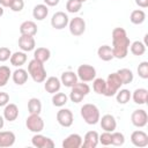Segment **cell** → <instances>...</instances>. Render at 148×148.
Masks as SVG:
<instances>
[{
    "instance_id": "6da1fadb",
    "label": "cell",
    "mask_w": 148,
    "mask_h": 148,
    "mask_svg": "<svg viewBox=\"0 0 148 148\" xmlns=\"http://www.w3.org/2000/svg\"><path fill=\"white\" fill-rule=\"evenodd\" d=\"M111 36H112V51L114 58L124 59L128 53V47L131 44L126 30L124 28L117 27L112 30Z\"/></svg>"
},
{
    "instance_id": "7a4b0ae2",
    "label": "cell",
    "mask_w": 148,
    "mask_h": 148,
    "mask_svg": "<svg viewBox=\"0 0 148 148\" xmlns=\"http://www.w3.org/2000/svg\"><path fill=\"white\" fill-rule=\"evenodd\" d=\"M28 74L35 82H44L46 80V69L44 67V62H40L36 59L30 60L28 64Z\"/></svg>"
},
{
    "instance_id": "3957f363",
    "label": "cell",
    "mask_w": 148,
    "mask_h": 148,
    "mask_svg": "<svg viewBox=\"0 0 148 148\" xmlns=\"http://www.w3.org/2000/svg\"><path fill=\"white\" fill-rule=\"evenodd\" d=\"M81 117L88 125H96L99 121L101 114H99V109L91 103L83 104L81 110H80Z\"/></svg>"
},
{
    "instance_id": "277c9868",
    "label": "cell",
    "mask_w": 148,
    "mask_h": 148,
    "mask_svg": "<svg viewBox=\"0 0 148 148\" xmlns=\"http://www.w3.org/2000/svg\"><path fill=\"white\" fill-rule=\"evenodd\" d=\"M90 92V87L86 82H76L72 88L69 92V99L73 103H80L83 101V98Z\"/></svg>"
},
{
    "instance_id": "5b68a950",
    "label": "cell",
    "mask_w": 148,
    "mask_h": 148,
    "mask_svg": "<svg viewBox=\"0 0 148 148\" xmlns=\"http://www.w3.org/2000/svg\"><path fill=\"white\" fill-rule=\"evenodd\" d=\"M105 83H106V88H105V92H104V96L106 97H112L117 94V91L120 89V87L123 86L118 74L114 72V73H111L108 75V79L105 80Z\"/></svg>"
},
{
    "instance_id": "8992f818",
    "label": "cell",
    "mask_w": 148,
    "mask_h": 148,
    "mask_svg": "<svg viewBox=\"0 0 148 148\" xmlns=\"http://www.w3.org/2000/svg\"><path fill=\"white\" fill-rule=\"evenodd\" d=\"M25 126L32 133H40L44 130V120L39 114L30 113L25 119Z\"/></svg>"
},
{
    "instance_id": "52a82bcc",
    "label": "cell",
    "mask_w": 148,
    "mask_h": 148,
    "mask_svg": "<svg viewBox=\"0 0 148 148\" xmlns=\"http://www.w3.org/2000/svg\"><path fill=\"white\" fill-rule=\"evenodd\" d=\"M76 75L82 82H90L96 77V69L91 65L83 64L77 67Z\"/></svg>"
},
{
    "instance_id": "ba28073f",
    "label": "cell",
    "mask_w": 148,
    "mask_h": 148,
    "mask_svg": "<svg viewBox=\"0 0 148 148\" xmlns=\"http://www.w3.org/2000/svg\"><path fill=\"white\" fill-rule=\"evenodd\" d=\"M68 29H69V32L73 35V36H81L84 34L86 31V21L80 17V16H76L72 20H69L68 22Z\"/></svg>"
},
{
    "instance_id": "9c48e42d",
    "label": "cell",
    "mask_w": 148,
    "mask_h": 148,
    "mask_svg": "<svg viewBox=\"0 0 148 148\" xmlns=\"http://www.w3.org/2000/svg\"><path fill=\"white\" fill-rule=\"evenodd\" d=\"M131 123L133 124V126H135L138 128L145 127L148 123V114H147L146 110H143V109L134 110L131 114Z\"/></svg>"
},
{
    "instance_id": "30bf717a",
    "label": "cell",
    "mask_w": 148,
    "mask_h": 148,
    "mask_svg": "<svg viewBox=\"0 0 148 148\" xmlns=\"http://www.w3.org/2000/svg\"><path fill=\"white\" fill-rule=\"evenodd\" d=\"M68 22H69V17L65 12H56L51 18V25L57 30H61L66 28L68 25Z\"/></svg>"
},
{
    "instance_id": "8fae6325",
    "label": "cell",
    "mask_w": 148,
    "mask_h": 148,
    "mask_svg": "<svg viewBox=\"0 0 148 148\" xmlns=\"http://www.w3.org/2000/svg\"><path fill=\"white\" fill-rule=\"evenodd\" d=\"M57 121L62 127H71L74 121L73 112L69 109H60L57 112Z\"/></svg>"
},
{
    "instance_id": "7c38bea8",
    "label": "cell",
    "mask_w": 148,
    "mask_h": 148,
    "mask_svg": "<svg viewBox=\"0 0 148 148\" xmlns=\"http://www.w3.org/2000/svg\"><path fill=\"white\" fill-rule=\"evenodd\" d=\"M31 143L34 147H37V148H53L54 147L53 140L40 133H35V135L31 138Z\"/></svg>"
},
{
    "instance_id": "4fadbf2b",
    "label": "cell",
    "mask_w": 148,
    "mask_h": 148,
    "mask_svg": "<svg viewBox=\"0 0 148 148\" xmlns=\"http://www.w3.org/2000/svg\"><path fill=\"white\" fill-rule=\"evenodd\" d=\"M131 142L133 143V146L139 147V148H143L148 146V134L141 130H136L134 132H132L131 134Z\"/></svg>"
},
{
    "instance_id": "5bb4252c",
    "label": "cell",
    "mask_w": 148,
    "mask_h": 148,
    "mask_svg": "<svg viewBox=\"0 0 148 148\" xmlns=\"http://www.w3.org/2000/svg\"><path fill=\"white\" fill-rule=\"evenodd\" d=\"M98 123L101 124L102 130H104L106 132H113L117 128V120H116L114 116L109 114V113L108 114H104L102 118H99V121Z\"/></svg>"
},
{
    "instance_id": "9a60e30c",
    "label": "cell",
    "mask_w": 148,
    "mask_h": 148,
    "mask_svg": "<svg viewBox=\"0 0 148 148\" xmlns=\"http://www.w3.org/2000/svg\"><path fill=\"white\" fill-rule=\"evenodd\" d=\"M35 46H36V40H35L34 36L21 35V37L18 38V47L23 52H30V51L35 50Z\"/></svg>"
},
{
    "instance_id": "2e32d148",
    "label": "cell",
    "mask_w": 148,
    "mask_h": 148,
    "mask_svg": "<svg viewBox=\"0 0 148 148\" xmlns=\"http://www.w3.org/2000/svg\"><path fill=\"white\" fill-rule=\"evenodd\" d=\"M82 145V136L77 133L69 134L66 139H64L61 146L64 148H80Z\"/></svg>"
},
{
    "instance_id": "e0dca14e",
    "label": "cell",
    "mask_w": 148,
    "mask_h": 148,
    "mask_svg": "<svg viewBox=\"0 0 148 148\" xmlns=\"http://www.w3.org/2000/svg\"><path fill=\"white\" fill-rule=\"evenodd\" d=\"M44 89L49 92V94H56L60 90L61 88V82L60 79H58L57 76H50L44 81Z\"/></svg>"
},
{
    "instance_id": "ac0fdd59",
    "label": "cell",
    "mask_w": 148,
    "mask_h": 148,
    "mask_svg": "<svg viewBox=\"0 0 148 148\" xmlns=\"http://www.w3.org/2000/svg\"><path fill=\"white\" fill-rule=\"evenodd\" d=\"M98 133L96 131H89L86 133L81 147L83 148H95L98 145Z\"/></svg>"
},
{
    "instance_id": "d6986e66",
    "label": "cell",
    "mask_w": 148,
    "mask_h": 148,
    "mask_svg": "<svg viewBox=\"0 0 148 148\" xmlns=\"http://www.w3.org/2000/svg\"><path fill=\"white\" fill-rule=\"evenodd\" d=\"M16 136L12 131H0V148L12 147L15 143Z\"/></svg>"
},
{
    "instance_id": "ffe728a7",
    "label": "cell",
    "mask_w": 148,
    "mask_h": 148,
    "mask_svg": "<svg viewBox=\"0 0 148 148\" xmlns=\"http://www.w3.org/2000/svg\"><path fill=\"white\" fill-rule=\"evenodd\" d=\"M18 117V108L14 103H8L3 109V118L7 121H14Z\"/></svg>"
},
{
    "instance_id": "44dd1931",
    "label": "cell",
    "mask_w": 148,
    "mask_h": 148,
    "mask_svg": "<svg viewBox=\"0 0 148 148\" xmlns=\"http://www.w3.org/2000/svg\"><path fill=\"white\" fill-rule=\"evenodd\" d=\"M79 77L76 75V73L72 72V71H66L61 74V77H60V82L61 84H64L65 87L67 88H72L76 82H77Z\"/></svg>"
},
{
    "instance_id": "7402d4cb",
    "label": "cell",
    "mask_w": 148,
    "mask_h": 148,
    "mask_svg": "<svg viewBox=\"0 0 148 148\" xmlns=\"http://www.w3.org/2000/svg\"><path fill=\"white\" fill-rule=\"evenodd\" d=\"M37 24L34 21H24L20 25V34L27 36H35L37 34Z\"/></svg>"
},
{
    "instance_id": "603a6c76",
    "label": "cell",
    "mask_w": 148,
    "mask_h": 148,
    "mask_svg": "<svg viewBox=\"0 0 148 148\" xmlns=\"http://www.w3.org/2000/svg\"><path fill=\"white\" fill-rule=\"evenodd\" d=\"M12 79L15 84L17 86H23L28 81V71L18 67L12 73Z\"/></svg>"
},
{
    "instance_id": "cb8c5ba5",
    "label": "cell",
    "mask_w": 148,
    "mask_h": 148,
    "mask_svg": "<svg viewBox=\"0 0 148 148\" xmlns=\"http://www.w3.org/2000/svg\"><path fill=\"white\" fill-rule=\"evenodd\" d=\"M131 98H133L135 104H146L148 101V90L145 88H138L131 94Z\"/></svg>"
},
{
    "instance_id": "d4e9b609",
    "label": "cell",
    "mask_w": 148,
    "mask_h": 148,
    "mask_svg": "<svg viewBox=\"0 0 148 148\" xmlns=\"http://www.w3.org/2000/svg\"><path fill=\"white\" fill-rule=\"evenodd\" d=\"M27 59H28V57H27V53L25 52H23V51H16V52L12 53V56L9 58V61H10V64L13 66L21 67V66H23L27 62Z\"/></svg>"
},
{
    "instance_id": "484cf974",
    "label": "cell",
    "mask_w": 148,
    "mask_h": 148,
    "mask_svg": "<svg viewBox=\"0 0 148 148\" xmlns=\"http://www.w3.org/2000/svg\"><path fill=\"white\" fill-rule=\"evenodd\" d=\"M49 14V8L45 3H39L36 5L32 9V16L34 18H36L37 21H43L44 18H46Z\"/></svg>"
},
{
    "instance_id": "4316f807",
    "label": "cell",
    "mask_w": 148,
    "mask_h": 148,
    "mask_svg": "<svg viewBox=\"0 0 148 148\" xmlns=\"http://www.w3.org/2000/svg\"><path fill=\"white\" fill-rule=\"evenodd\" d=\"M97 56L99 59H102L103 61H110L114 58L113 56V51H112V47L110 45H102L98 47L97 50Z\"/></svg>"
},
{
    "instance_id": "83f0119b",
    "label": "cell",
    "mask_w": 148,
    "mask_h": 148,
    "mask_svg": "<svg viewBox=\"0 0 148 148\" xmlns=\"http://www.w3.org/2000/svg\"><path fill=\"white\" fill-rule=\"evenodd\" d=\"M51 57V51L47 47H37L34 51V59L40 61V62H45L50 59Z\"/></svg>"
},
{
    "instance_id": "f1b7e54d",
    "label": "cell",
    "mask_w": 148,
    "mask_h": 148,
    "mask_svg": "<svg viewBox=\"0 0 148 148\" xmlns=\"http://www.w3.org/2000/svg\"><path fill=\"white\" fill-rule=\"evenodd\" d=\"M116 73L118 74V76H119V79H120V81H121L123 84H128L134 79L133 72L131 69H128V68H120Z\"/></svg>"
},
{
    "instance_id": "f546056e",
    "label": "cell",
    "mask_w": 148,
    "mask_h": 148,
    "mask_svg": "<svg viewBox=\"0 0 148 148\" xmlns=\"http://www.w3.org/2000/svg\"><path fill=\"white\" fill-rule=\"evenodd\" d=\"M128 50L131 51L132 54L140 57V56L145 54V52H146V44L142 43V42H140V40H135V42H133V43L130 44Z\"/></svg>"
},
{
    "instance_id": "4dcf8cb0",
    "label": "cell",
    "mask_w": 148,
    "mask_h": 148,
    "mask_svg": "<svg viewBox=\"0 0 148 148\" xmlns=\"http://www.w3.org/2000/svg\"><path fill=\"white\" fill-rule=\"evenodd\" d=\"M28 111L29 113L40 114L42 112V102L37 97H32L28 101Z\"/></svg>"
},
{
    "instance_id": "1f68e13d",
    "label": "cell",
    "mask_w": 148,
    "mask_h": 148,
    "mask_svg": "<svg viewBox=\"0 0 148 148\" xmlns=\"http://www.w3.org/2000/svg\"><path fill=\"white\" fill-rule=\"evenodd\" d=\"M146 20V13L142 9H134L130 15V21L133 24H142Z\"/></svg>"
},
{
    "instance_id": "d6a6232c",
    "label": "cell",
    "mask_w": 148,
    "mask_h": 148,
    "mask_svg": "<svg viewBox=\"0 0 148 148\" xmlns=\"http://www.w3.org/2000/svg\"><path fill=\"white\" fill-rule=\"evenodd\" d=\"M105 88H106V83H105V80L102 79V77H95L92 80V90L98 94V95H104L105 92Z\"/></svg>"
},
{
    "instance_id": "836d02e7",
    "label": "cell",
    "mask_w": 148,
    "mask_h": 148,
    "mask_svg": "<svg viewBox=\"0 0 148 148\" xmlns=\"http://www.w3.org/2000/svg\"><path fill=\"white\" fill-rule=\"evenodd\" d=\"M67 101H68V96L65 92H59L58 91V92L53 94V96H52V104L57 108L64 106L67 103Z\"/></svg>"
},
{
    "instance_id": "e575fe53",
    "label": "cell",
    "mask_w": 148,
    "mask_h": 148,
    "mask_svg": "<svg viewBox=\"0 0 148 148\" xmlns=\"http://www.w3.org/2000/svg\"><path fill=\"white\" fill-rule=\"evenodd\" d=\"M10 76H12L10 68L6 65H1L0 66V87H5L8 83V80Z\"/></svg>"
},
{
    "instance_id": "d590c367",
    "label": "cell",
    "mask_w": 148,
    "mask_h": 148,
    "mask_svg": "<svg viewBox=\"0 0 148 148\" xmlns=\"http://www.w3.org/2000/svg\"><path fill=\"white\" fill-rule=\"evenodd\" d=\"M116 99L119 104H126L131 99V91L128 89H119L116 94Z\"/></svg>"
},
{
    "instance_id": "8d00e7d4",
    "label": "cell",
    "mask_w": 148,
    "mask_h": 148,
    "mask_svg": "<svg viewBox=\"0 0 148 148\" xmlns=\"http://www.w3.org/2000/svg\"><path fill=\"white\" fill-rule=\"evenodd\" d=\"M82 8V2L79 0H67L66 2V9L68 13H79L80 9Z\"/></svg>"
},
{
    "instance_id": "74e56055",
    "label": "cell",
    "mask_w": 148,
    "mask_h": 148,
    "mask_svg": "<svg viewBox=\"0 0 148 148\" xmlns=\"http://www.w3.org/2000/svg\"><path fill=\"white\" fill-rule=\"evenodd\" d=\"M125 143V136L120 132H111V145L113 146H123Z\"/></svg>"
},
{
    "instance_id": "f35d334b",
    "label": "cell",
    "mask_w": 148,
    "mask_h": 148,
    "mask_svg": "<svg viewBox=\"0 0 148 148\" xmlns=\"http://www.w3.org/2000/svg\"><path fill=\"white\" fill-rule=\"evenodd\" d=\"M138 74L141 79H148V61H141L138 66Z\"/></svg>"
},
{
    "instance_id": "ab89813d",
    "label": "cell",
    "mask_w": 148,
    "mask_h": 148,
    "mask_svg": "<svg viewBox=\"0 0 148 148\" xmlns=\"http://www.w3.org/2000/svg\"><path fill=\"white\" fill-rule=\"evenodd\" d=\"M98 141L103 146H110L111 145V132L104 131L101 135H98Z\"/></svg>"
},
{
    "instance_id": "60d3db41",
    "label": "cell",
    "mask_w": 148,
    "mask_h": 148,
    "mask_svg": "<svg viewBox=\"0 0 148 148\" xmlns=\"http://www.w3.org/2000/svg\"><path fill=\"white\" fill-rule=\"evenodd\" d=\"M12 56V51L6 47V46H1L0 47V62H5L7 60H9Z\"/></svg>"
},
{
    "instance_id": "b9f144b4",
    "label": "cell",
    "mask_w": 148,
    "mask_h": 148,
    "mask_svg": "<svg viewBox=\"0 0 148 148\" xmlns=\"http://www.w3.org/2000/svg\"><path fill=\"white\" fill-rule=\"evenodd\" d=\"M9 8L13 12H21L24 8V1L23 0H13Z\"/></svg>"
},
{
    "instance_id": "7bdbcfd3",
    "label": "cell",
    "mask_w": 148,
    "mask_h": 148,
    "mask_svg": "<svg viewBox=\"0 0 148 148\" xmlns=\"http://www.w3.org/2000/svg\"><path fill=\"white\" fill-rule=\"evenodd\" d=\"M9 103V95L6 91H0V106H5Z\"/></svg>"
},
{
    "instance_id": "ee69618b",
    "label": "cell",
    "mask_w": 148,
    "mask_h": 148,
    "mask_svg": "<svg viewBox=\"0 0 148 148\" xmlns=\"http://www.w3.org/2000/svg\"><path fill=\"white\" fill-rule=\"evenodd\" d=\"M43 1L47 7H54V6H57L59 3L60 0H43Z\"/></svg>"
},
{
    "instance_id": "f6af8a7d",
    "label": "cell",
    "mask_w": 148,
    "mask_h": 148,
    "mask_svg": "<svg viewBox=\"0 0 148 148\" xmlns=\"http://www.w3.org/2000/svg\"><path fill=\"white\" fill-rule=\"evenodd\" d=\"M135 3L140 8H147L148 7V0H135Z\"/></svg>"
},
{
    "instance_id": "bcb514c9",
    "label": "cell",
    "mask_w": 148,
    "mask_h": 148,
    "mask_svg": "<svg viewBox=\"0 0 148 148\" xmlns=\"http://www.w3.org/2000/svg\"><path fill=\"white\" fill-rule=\"evenodd\" d=\"M13 0H0V6H2L3 8L5 7H10Z\"/></svg>"
},
{
    "instance_id": "7dc6e473",
    "label": "cell",
    "mask_w": 148,
    "mask_h": 148,
    "mask_svg": "<svg viewBox=\"0 0 148 148\" xmlns=\"http://www.w3.org/2000/svg\"><path fill=\"white\" fill-rule=\"evenodd\" d=\"M3 125H5V118L3 116H0V130H2Z\"/></svg>"
},
{
    "instance_id": "c3c4849f",
    "label": "cell",
    "mask_w": 148,
    "mask_h": 148,
    "mask_svg": "<svg viewBox=\"0 0 148 148\" xmlns=\"http://www.w3.org/2000/svg\"><path fill=\"white\" fill-rule=\"evenodd\" d=\"M3 15V7L2 6H0V17Z\"/></svg>"
},
{
    "instance_id": "681fc988",
    "label": "cell",
    "mask_w": 148,
    "mask_h": 148,
    "mask_svg": "<svg viewBox=\"0 0 148 148\" xmlns=\"http://www.w3.org/2000/svg\"><path fill=\"white\" fill-rule=\"evenodd\" d=\"M79 1H80V2H82V3H83V2H86V1H87V0H79Z\"/></svg>"
}]
</instances>
